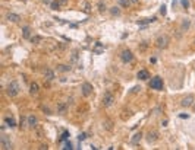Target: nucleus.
Listing matches in <instances>:
<instances>
[{"mask_svg": "<svg viewBox=\"0 0 195 150\" xmlns=\"http://www.w3.org/2000/svg\"><path fill=\"white\" fill-rule=\"evenodd\" d=\"M137 77H138L139 80H147V79L150 77V73H148V70H145V69H142V70H139V71H138V74H137Z\"/></svg>", "mask_w": 195, "mask_h": 150, "instance_id": "f8f14e48", "label": "nucleus"}, {"mask_svg": "<svg viewBox=\"0 0 195 150\" xmlns=\"http://www.w3.org/2000/svg\"><path fill=\"white\" fill-rule=\"evenodd\" d=\"M63 149H74V146H72V143H66Z\"/></svg>", "mask_w": 195, "mask_h": 150, "instance_id": "72a5a7b5", "label": "nucleus"}, {"mask_svg": "<svg viewBox=\"0 0 195 150\" xmlns=\"http://www.w3.org/2000/svg\"><path fill=\"white\" fill-rule=\"evenodd\" d=\"M6 19H7L9 22L18 23V22L21 20V16H19V15H16V13H7V15H6Z\"/></svg>", "mask_w": 195, "mask_h": 150, "instance_id": "ddd939ff", "label": "nucleus"}, {"mask_svg": "<svg viewBox=\"0 0 195 150\" xmlns=\"http://www.w3.org/2000/svg\"><path fill=\"white\" fill-rule=\"evenodd\" d=\"M120 60L123 61V63H131V61L133 60V54H132L131 50H123L122 54H120Z\"/></svg>", "mask_w": 195, "mask_h": 150, "instance_id": "423d86ee", "label": "nucleus"}, {"mask_svg": "<svg viewBox=\"0 0 195 150\" xmlns=\"http://www.w3.org/2000/svg\"><path fill=\"white\" fill-rule=\"evenodd\" d=\"M157 139H158V133L157 131H148L147 137H145V140H147L148 143H154Z\"/></svg>", "mask_w": 195, "mask_h": 150, "instance_id": "9d476101", "label": "nucleus"}, {"mask_svg": "<svg viewBox=\"0 0 195 150\" xmlns=\"http://www.w3.org/2000/svg\"><path fill=\"white\" fill-rule=\"evenodd\" d=\"M78 139L82 141V140H85V139H87V134H85V133H82V134H79V137H78Z\"/></svg>", "mask_w": 195, "mask_h": 150, "instance_id": "473e14b6", "label": "nucleus"}, {"mask_svg": "<svg viewBox=\"0 0 195 150\" xmlns=\"http://www.w3.org/2000/svg\"><path fill=\"white\" fill-rule=\"evenodd\" d=\"M0 147H2L3 150L12 149V141L9 140V137H7L6 134H3L2 137H0Z\"/></svg>", "mask_w": 195, "mask_h": 150, "instance_id": "39448f33", "label": "nucleus"}, {"mask_svg": "<svg viewBox=\"0 0 195 150\" xmlns=\"http://www.w3.org/2000/svg\"><path fill=\"white\" fill-rule=\"evenodd\" d=\"M150 87H151V89H155V91H161L163 89V80H161V77H158V76L153 77V80L150 82Z\"/></svg>", "mask_w": 195, "mask_h": 150, "instance_id": "20e7f679", "label": "nucleus"}, {"mask_svg": "<svg viewBox=\"0 0 195 150\" xmlns=\"http://www.w3.org/2000/svg\"><path fill=\"white\" fill-rule=\"evenodd\" d=\"M44 76H46V80H48V82H52L54 77H56V74H54V71L53 70H50V69H47L46 71H44Z\"/></svg>", "mask_w": 195, "mask_h": 150, "instance_id": "2eb2a0df", "label": "nucleus"}, {"mask_svg": "<svg viewBox=\"0 0 195 150\" xmlns=\"http://www.w3.org/2000/svg\"><path fill=\"white\" fill-rule=\"evenodd\" d=\"M59 2H60V3H66V2H68V0H59Z\"/></svg>", "mask_w": 195, "mask_h": 150, "instance_id": "58836bf2", "label": "nucleus"}, {"mask_svg": "<svg viewBox=\"0 0 195 150\" xmlns=\"http://www.w3.org/2000/svg\"><path fill=\"white\" fill-rule=\"evenodd\" d=\"M160 12H161V15H163V16H166V13H167V6H166V5H161Z\"/></svg>", "mask_w": 195, "mask_h": 150, "instance_id": "a878e982", "label": "nucleus"}, {"mask_svg": "<svg viewBox=\"0 0 195 150\" xmlns=\"http://www.w3.org/2000/svg\"><path fill=\"white\" fill-rule=\"evenodd\" d=\"M137 3H139V0H131V5H137Z\"/></svg>", "mask_w": 195, "mask_h": 150, "instance_id": "4c0bfd02", "label": "nucleus"}, {"mask_svg": "<svg viewBox=\"0 0 195 150\" xmlns=\"http://www.w3.org/2000/svg\"><path fill=\"white\" fill-rule=\"evenodd\" d=\"M139 91H141V87H139V86H135V87H133V89L131 91V93H138Z\"/></svg>", "mask_w": 195, "mask_h": 150, "instance_id": "cd10ccee", "label": "nucleus"}, {"mask_svg": "<svg viewBox=\"0 0 195 150\" xmlns=\"http://www.w3.org/2000/svg\"><path fill=\"white\" fill-rule=\"evenodd\" d=\"M192 109H194V111H195V102H194V105H192Z\"/></svg>", "mask_w": 195, "mask_h": 150, "instance_id": "ea45409f", "label": "nucleus"}, {"mask_svg": "<svg viewBox=\"0 0 195 150\" xmlns=\"http://www.w3.org/2000/svg\"><path fill=\"white\" fill-rule=\"evenodd\" d=\"M113 104H115V95L112 92H106L104 96H103V105L106 108H109V106H112Z\"/></svg>", "mask_w": 195, "mask_h": 150, "instance_id": "7ed1b4c3", "label": "nucleus"}, {"mask_svg": "<svg viewBox=\"0 0 195 150\" xmlns=\"http://www.w3.org/2000/svg\"><path fill=\"white\" fill-rule=\"evenodd\" d=\"M189 26H191V20L189 19H184V22H182V31H186Z\"/></svg>", "mask_w": 195, "mask_h": 150, "instance_id": "412c9836", "label": "nucleus"}, {"mask_svg": "<svg viewBox=\"0 0 195 150\" xmlns=\"http://www.w3.org/2000/svg\"><path fill=\"white\" fill-rule=\"evenodd\" d=\"M182 6H184L185 9H188L189 7V2H188V0H182Z\"/></svg>", "mask_w": 195, "mask_h": 150, "instance_id": "c85d7f7f", "label": "nucleus"}, {"mask_svg": "<svg viewBox=\"0 0 195 150\" xmlns=\"http://www.w3.org/2000/svg\"><path fill=\"white\" fill-rule=\"evenodd\" d=\"M81 93H82V96H90V95L92 93V86H91V83H88V82L82 83V86H81Z\"/></svg>", "mask_w": 195, "mask_h": 150, "instance_id": "0eeeda50", "label": "nucleus"}, {"mask_svg": "<svg viewBox=\"0 0 195 150\" xmlns=\"http://www.w3.org/2000/svg\"><path fill=\"white\" fill-rule=\"evenodd\" d=\"M66 111H68V104L66 102H60L57 105V112H59V114H65Z\"/></svg>", "mask_w": 195, "mask_h": 150, "instance_id": "a211bd4d", "label": "nucleus"}, {"mask_svg": "<svg viewBox=\"0 0 195 150\" xmlns=\"http://www.w3.org/2000/svg\"><path fill=\"white\" fill-rule=\"evenodd\" d=\"M5 122H6V126L10 127V128H15V127H16V121H15L13 117H6V118H5Z\"/></svg>", "mask_w": 195, "mask_h": 150, "instance_id": "4468645a", "label": "nucleus"}, {"mask_svg": "<svg viewBox=\"0 0 195 150\" xmlns=\"http://www.w3.org/2000/svg\"><path fill=\"white\" fill-rule=\"evenodd\" d=\"M43 111H44V114H48V115L52 114V111H50V108H46V106H43Z\"/></svg>", "mask_w": 195, "mask_h": 150, "instance_id": "7c9ffc66", "label": "nucleus"}, {"mask_svg": "<svg viewBox=\"0 0 195 150\" xmlns=\"http://www.w3.org/2000/svg\"><path fill=\"white\" fill-rule=\"evenodd\" d=\"M41 40H43L41 36H34V38H31V41H32L34 44H38V42H40Z\"/></svg>", "mask_w": 195, "mask_h": 150, "instance_id": "bb28decb", "label": "nucleus"}, {"mask_svg": "<svg viewBox=\"0 0 195 150\" xmlns=\"http://www.w3.org/2000/svg\"><path fill=\"white\" fill-rule=\"evenodd\" d=\"M104 128H107V130H112L113 128V126H112V121H104Z\"/></svg>", "mask_w": 195, "mask_h": 150, "instance_id": "b1692460", "label": "nucleus"}, {"mask_svg": "<svg viewBox=\"0 0 195 150\" xmlns=\"http://www.w3.org/2000/svg\"><path fill=\"white\" fill-rule=\"evenodd\" d=\"M117 5H119L120 7H129L131 0H117Z\"/></svg>", "mask_w": 195, "mask_h": 150, "instance_id": "aec40b11", "label": "nucleus"}, {"mask_svg": "<svg viewBox=\"0 0 195 150\" xmlns=\"http://www.w3.org/2000/svg\"><path fill=\"white\" fill-rule=\"evenodd\" d=\"M78 60V53L74 51V54H72V61H76Z\"/></svg>", "mask_w": 195, "mask_h": 150, "instance_id": "2f4dec72", "label": "nucleus"}, {"mask_svg": "<svg viewBox=\"0 0 195 150\" xmlns=\"http://www.w3.org/2000/svg\"><path fill=\"white\" fill-rule=\"evenodd\" d=\"M169 42H170V40H169L167 35H160V36L155 40V47L160 48V50H164V48L169 47Z\"/></svg>", "mask_w": 195, "mask_h": 150, "instance_id": "f03ea898", "label": "nucleus"}, {"mask_svg": "<svg viewBox=\"0 0 195 150\" xmlns=\"http://www.w3.org/2000/svg\"><path fill=\"white\" fill-rule=\"evenodd\" d=\"M110 13H112L113 16H119V15H120V10H119V7H117V6H115V7H112V9H110Z\"/></svg>", "mask_w": 195, "mask_h": 150, "instance_id": "5701e85b", "label": "nucleus"}, {"mask_svg": "<svg viewBox=\"0 0 195 150\" xmlns=\"http://www.w3.org/2000/svg\"><path fill=\"white\" fill-rule=\"evenodd\" d=\"M139 48H141V50H145V48H147V42L144 41V44H142V45H139Z\"/></svg>", "mask_w": 195, "mask_h": 150, "instance_id": "c9c22d12", "label": "nucleus"}, {"mask_svg": "<svg viewBox=\"0 0 195 150\" xmlns=\"http://www.w3.org/2000/svg\"><path fill=\"white\" fill-rule=\"evenodd\" d=\"M57 70H59V71H69V70H70V66H66V64H59V66H57Z\"/></svg>", "mask_w": 195, "mask_h": 150, "instance_id": "4be33fe9", "label": "nucleus"}, {"mask_svg": "<svg viewBox=\"0 0 195 150\" xmlns=\"http://www.w3.org/2000/svg\"><path fill=\"white\" fill-rule=\"evenodd\" d=\"M194 96L192 95H188V96H185L184 99L180 101V106H184V108H189V106H192L194 105Z\"/></svg>", "mask_w": 195, "mask_h": 150, "instance_id": "6e6552de", "label": "nucleus"}, {"mask_svg": "<svg viewBox=\"0 0 195 150\" xmlns=\"http://www.w3.org/2000/svg\"><path fill=\"white\" fill-rule=\"evenodd\" d=\"M19 83L16 82V80H12L9 85H7V87H6V93L10 96V98H15V96H18L19 95Z\"/></svg>", "mask_w": 195, "mask_h": 150, "instance_id": "f257e3e1", "label": "nucleus"}, {"mask_svg": "<svg viewBox=\"0 0 195 150\" xmlns=\"http://www.w3.org/2000/svg\"><path fill=\"white\" fill-rule=\"evenodd\" d=\"M23 2H25V0H23Z\"/></svg>", "mask_w": 195, "mask_h": 150, "instance_id": "a19ab883", "label": "nucleus"}, {"mask_svg": "<svg viewBox=\"0 0 195 150\" xmlns=\"http://www.w3.org/2000/svg\"><path fill=\"white\" fill-rule=\"evenodd\" d=\"M68 135H69V133H68V131H65V133H63V135H62V139H60V141L66 140V139H68Z\"/></svg>", "mask_w": 195, "mask_h": 150, "instance_id": "c756f323", "label": "nucleus"}, {"mask_svg": "<svg viewBox=\"0 0 195 150\" xmlns=\"http://www.w3.org/2000/svg\"><path fill=\"white\" fill-rule=\"evenodd\" d=\"M22 36L25 40H31V28L29 26H23L22 28Z\"/></svg>", "mask_w": 195, "mask_h": 150, "instance_id": "dca6fc26", "label": "nucleus"}, {"mask_svg": "<svg viewBox=\"0 0 195 150\" xmlns=\"http://www.w3.org/2000/svg\"><path fill=\"white\" fill-rule=\"evenodd\" d=\"M28 127H29V128H34V130L38 127V118L35 117V115H29V117H28Z\"/></svg>", "mask_w": 195, "mask_h": 150, "instance_id": "1a4fd4ad", "label": "nucleus"}, {"mask_svg": "<svg viewBox=\"0 0 195 150\" xmlns=\"http://www.w3.org/2000/svg\"><path fill=\"white\" fill-rule=\"evenodd\" d=\"M53 2V0H43V3H46V5H50Z\"/></svg>", "mask_w": 195, "mask_h": 150, "instance_id": "e433bc0d", "label": "nucleus"}, {"mask_svg": "<svg viewBox=\"0 0 195 150\" xmlns=\"http://www.w3.org/2000/svg\"><path fill=\"white\" fill-rule=\"evenodd\" d=\"M167 122H169L167 120H163L161 121V127H167Z\"/></svg>", "mask_w": 195, "mask_h": 150, "instance_id": "f704fd0d", "label": "nucleus"}, {"mask_svg": "<svg viewBox=\"0 0 195 150\" xmlns=\"http://www.w3.org/2000/svg\"><path fill=\"white\" fill-rule=\"evenodd\" d=\"M38 91H40V86H38V83L32 82V83L29 85V95H31V96H35V95L38 93Z\"/></svg>", "mask_w": 195, "mask_h": 150, "instance_id": "9b49d317", "label": "nucleus"}, {"mask_svg": "<svg viewBox=\"0 0 195 150\" xmlns=\"http://www.w3.org/2000/svg\"><path fill=\"white\" fill-rule=\"evenodd\" d=\"M60 6H62V3H60L59 0H53V2L50 3V7H52L53 10H57V9H60Z\"/></svg>", "mask_w": 195, "mask_h": 150, "instance_id": "6ab92c4d", "label": "nucleus"}, {"mask_svg": "<svg viewBox=\"0 0 195 150\" xmlns=\"http://www.w3.org/2000/svg\"><path fill=\"white\" fill-rule=\"evenodd\" d=\"M142 139V133H137V134H133L132 135V139H131V143L132 144H138Z\"/></svg>", "mask_w": 195, "mask_h": 150, "instance_id": "f3484780", "label": "nucleus"}, {"mask_svg": "<svg viewBox=\"0 0 195 150\" xmlns=\"http://www.w3.org/2000/svg\"><path fill=\"white\" fill-rule=\"evenodd\" d=\"M99 10L101 12V13L106 10V5H104V2H99Z\"/></svg>", "mask_w": 195, "mask_h": 150, "instance_id": "393cba45", "label": "nucleus"}]
</instances>
